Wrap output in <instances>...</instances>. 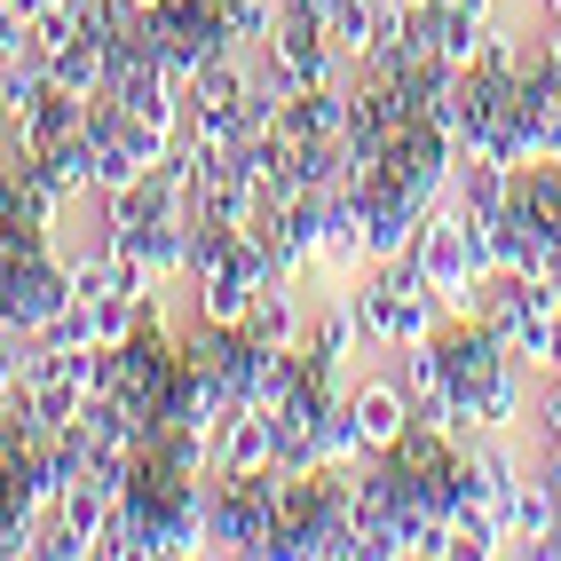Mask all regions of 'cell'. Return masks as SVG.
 Listing matches in <instances>:
<instances>
[{"instance_id":"cell-3","label":"cell","mask_w":561,"mask_h":561,"mask_svg":"<svg viewBox=\"0 0 561 561\" xmlns=\"http://www.w3.org/2000/svg\"><path fill=\"white\" fill-rule=\"evenodd\" d=\"M127 9H135V16H159V9H167V0H127Z\"/></svg>"},{"instance_id":"cell-1","label":"cell","mask_w":561,"mask_h":561,"mask_svg":"<svg viewBox=\"0 0 561 561\" xmlns=\"http://www.w3.org/2000/svg\"><path fill=\"white\" fill-rule=\"evenodd\" d=\"M348 420H356V435H364V451L380 459V451H396V443H403V427L420 420V411H411V396L380 371V380H364V388L348 396Z\"/></svg>"},{"instance_id":"cell-2","label":"cell","mask_w":561,"mask_h":561,"mask_svg":"<svg viewBox=\"0 0 561 561\" xmlns=\"http://www.w3.org/2000/svg\"><path fill=\"white\" fill-rule=\"evenodd\" d=\"M238 332H245L253 348H301V341H309V309L293 301V285H285V277H270V285L253 293V309H245Z\"/></svg>"},{"instance_id":"cell-4","label":"cell","mask_w":561,"mask_h":561,"mask_svg":"<svg viewBox=\"0 0 561 561\" xmlns=\"http://www.w3.org/2000/svg\"><path fill=\"white\" fill-rule=\"evenodd\" d=\"M546 24H553V32H561V0H546Z\"/></svg>"}]
</instances>
